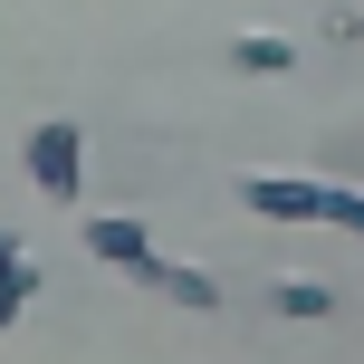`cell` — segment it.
Listing matches in <instances>:
<instances>
[{"label": "cell", "mask_w": 364, "mask_h": 364, "mask_svg": "<svg viewBox=\"0 0 364 364\" xmlns=\"http://www.w3.org/2000/svg\"><path fill=\"white\" fill-rule=\"evenodd\" d=\"M29 173L68 201V192H77V134H68V125H38V134H29Z\"/></svg>", "instance_id": "1"}, {"label": "cell", "mask_w": 364, "mask_h": 364, "mask_svg": "<svg viewBox=\"0 0 364 364\" xmlns=\"http://www.w3.org/2000/svg\"><path fill=\"white\" fill-rule=\"evenodd\" d=\"M250 201L278 211V220H326V192L316 182H250Z\"/></svg>", "instance_id": "2"}, {"label": "cell", "mask_w": 364, "mask_h": 364, "mask_svg": "<svg viewBox=\"0 0 364 364\" xmlns=\"http://www.w3.org/2000/svg\"><path fill=\"white\" fill-rule=\"evenodd\" d=\"M87 250H96V259H125V269H154V250H144V230H134V220H96Z\"/></svg>", "instance_id": "3"}, {"label": "cell", "mask_w": 364, "mask_h": 364, "mask_svg": "<svg viewBox=\"0 0 364 364\" xmlns=\"http://www.w3.org/2000/svg\"><path fill=\"white\" fill-rule=\"evenodd\" d=\"M230 58H240V68H250V77H278V68H288L297 48H288V38H240Z\"/></svg>", "instance_id": "4"}, {"label": "cell", "mask_w": 364, "mask_h": 364, "mask_svg": "<svg viewBox=\"0 0 364 364\" xmlns=\"http://www.w3.org/2000/svg\"><path fill=\"white\" fill-rule=\"evenodd\" d=\"M278 307H288V316H326V307H336V297H326V288H316V278H288V288H278Z\"/></svg>", "instance_id": "5"}, {"label": "cell", "mask_w": 364, "mask_h": 364, "mask_svg": "<svg viewBox=\"0 0 364 364\" xmlns=\"http://www.w3.org/2000/svg\"><path fill=\"white\" fill-rule=\"evenodd\" d=\"M164 288L182 297V307H211V278H201V269H164Z\"/></svg>", "instance_id": "6"}, {"label": "cell", "mask_w": 364, "mask_h": 364, "mask_svg": "<svg viewBox=\"0 0 364 364\" xmlns=\"http://www.w3.org/2000/svg\"><path fill=\"white\" fill-rule=\"evenodd\" d=\"M326 220H346V230H364V201H355V192H326Z\"/></svg>", "instance_id": "7"}]
</instances>
